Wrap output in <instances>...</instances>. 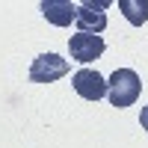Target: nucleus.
I'll return each mask as SVG.
<instances>
[{
	"mask_svg": "<svg viewBox=\"0 0 148 148\" xmlns=\"http://www.w3.org/2000/svg\"><path fill=\"white\" fill-rule=\"evenodd\" d=\"M139 125H142V127L148 130V104L142 107V113H139Z\"/></svg>",
	"mask_w": 148,
	"mask_h": 148,
	"instance_id": "obj_8",
	"label": "nucleus"
},
{
	"mask_svg": "<svg viewBox=\"0 0 148 148\" xmlns=\"http://www.w3.org/2000/svg\"><path fill=\"white\" fill-rule=\"evenodd\" d=\"M142 92V80L133 68H116L113 77L107 80V98L113 107H130L136 104V98Z\"/></svg>",
	"mask_w": 148,
	"mask_h": 148,
	"instance_id": "obj_1",
	"label": "nucleus"
},
{
	"mask_svg": "<svg viewBox=\"0 0 148 148\" xmlns=\"http://www.w3.org/2000/svg\"><path fill=\"white\" fill-rule=\"evenodd\" d=\"M65 74H68V62L56 53H42L30 65V80L33 83H53L59 77H65Z\"/></svg>",
	"mask_w": 148,
	"mask_h": 148,
	"instance_id": "obj_2",
	"label": "nucleus"
},
{
	"mask_svg": "<svg viewBox=\"0 0 148 148\" xmlns=\"http://www.w3.org/2000/svg\"><path fill=\"white\" fill-rule=\"evenodd\" d=\"M107 51V45L101 36H89V33H74L71 39H68V53L71 59H77V62H95L98 56H101Z\"/></svg>",
	"mask_w": 148,
	"mask_h": 148,
	"instance_id": "obj_3",
	"label": "nucleus"
},
{
	"mask_svg": "<svg viewBox=\"0 0 148 148\" xmlns=\"http://www.w3.org/2000/svg\"><path fill=\"white\" fill-rule=\"evenodd\" d=\"M104 6L107 3H92V0H86V3L77 6V27L80 33H89V36H101L104 27H107V15H104Z\"/></svg>",
	"mask_w": 148,
	"mask_h": 148,
	"instance_id": "obj_5",
	"label": "nucleus"
},
{
	"mask_svg": "<svg viewBox=\"0 0 148 148\" xmlns=\"http://www.w3.org/2000/svg\"><path fill=\"white\" fill-rule=\"evenodd\" d=\"M71 86H74V92L80 98H86V101H101L107 95V80L98 71H92V68H80L71 77Z\"/></svg>",
	"mask_w": 148,
	"mask_h": 148,
	"instance_id": "obj_4",
	"label": "nucleus"
},
{
	"mask_svg": "<svg viewBox=\"0 0 148 148\" xmlns=\"http://www.w3.org/2000/svg\"><path fill=\"white\" fill-rule=\"evenodd\" d=\"M119 9L133 27H142L148 21V0H119Z\"/></svg>",
	"mask_w": 148,
	"mask_h": 148,
	"instance_id": "obj_7",
	"label": "nucleus"
},
{
	"mask_svg": "<svg viewBox=\"0 0 148 148\" xmlns=\"http://www.w3.org/2000/svg\"><path fill=\"white\" fill-rule=\"evenodd\" d=\"M39 9L53 27H68V24L77 18V6H74L71 0H42Z\"/></svg>",
	"mask_w": 148,
	"mask_h": 148,
	"instance_id": "obj_6",
	"label": "nucleus"
}]
</instances>
